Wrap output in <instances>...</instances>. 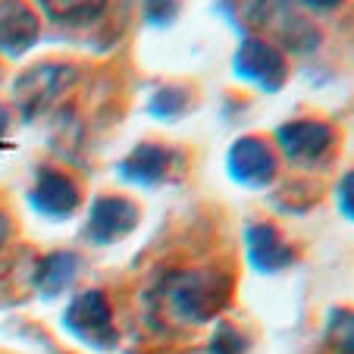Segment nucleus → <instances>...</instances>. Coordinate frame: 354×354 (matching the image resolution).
I'll return each mask as SVG.
<instances>
[{"label":"nucleus","mask_w":354,"mask_h":354,"mask_svg":"<svg viewBox=\"0 0 354 354\" xmlns=\"http://www.w3.org/2000/svg\"><path fill=\"white\" fill-rule=\"evenodd\" d=\"M339 198H342V210H345L348 216H354V173L348 176L345 182H342V192H339Z\"/></svg>","instance_id":"f3484780"},{"label":"nucleus","mask_w":354,"mask_h":354,"mask_svg":"<svg viewBox=\"0 0 354 354\" xmlns=\"http://www.w3.org/2000/svg\"><path fill=\"white\" fill-rule=\"evenodd\" d=\"M7 132V113H3V110H0V135Z\"/></svg>","instance_id":"aec40b11"},{"label":"nucleus","mask_w":354,"mask_h":354,"mask_svg":"<svg viewBox=\"0 0 354 354\" xmlns=\"http://www.w3.org/2000/svg\"><path fill=\"white\" fill-rule=\"evenodd\" d=\"M145 10L154 26H167V22H173L176 10H179V0H145Z\"/></svg>","instance_id":"dca6fc26"},{"label":"nucleus","mask_w":354,"mask_h":354,"mask_svg":"<svg viewBox=\"0 0 354 354\" xmlns=\"http://www.w3.org/2000/svg\"><path fill=\"white\" fill-rule=\"evenodd\" d=\"M248 257H251L254 270H261V273H276V270L292 263V248L279 239V232H276L273 226L257 223V226L248 229Z\"/></svg>","instance_id":"9d476101"},{"label":"nucleus","mask_w":354,"mask_h":354,"mask_svg":"<svg viewBox=\"0 0 354 354\" xmlns=\"http://www.w3.org/2000/svg\"><path fill=\"white\" fill-rule=\"evenodd\" d=\"M138 214L129 201L122 198H100L91 210V220H88V232L94 241H116L135 226Z\"/></svg>","instance_id":"6e6552de"},{"label":"nucleus","mask_w":354,"mask_h":354,"mask_svg":"<svg viewBox=\"0 0 354 354\" xmlns=\"http://www.w3.org/2000/svg\"><path fill=\"white\" fill-rule=\"evenodd\" d=\"M210 351H214V354H241V351H245V339H241L235 329L223 326L220 333L214 335V345H210Z\"/></svg>","instance_id":"2eb2a0df"},{"label":"nucleus","mask_w":354,"mask_h":354,"mask_svg":"<svg viewBox=\"0 0 354 354\" xmlns=\"http://www.w3.org/2000/svg\"><path fill=\"white\" fill-rule=\"evenodd\" d=\"M32 204L44 216H69L79 204V188L73 185V179H66L63 173L44 169L32 192Z\"/></svg>","instance_id":"1a4fd4ad"},{"label":"nucleus","mask_w":354,"mask_h":354,"mask_svg":"<svg viewBox=\"0 0 354 354\" xmlns=\"http://www.w3.org/2000/svg\"><path fill=\"white\" fill-rule=\"evenodd\" d=\"M304 3H310V7L323 10V7H335V3H339V0H304Z\"/></svg>","instance_id":"a211bd4d"},{"label":"nucleus","mask_w":354,"mask_h":354,"mask_svg":"<svg viewBox=\"0 0 354 354\" xmlns=\"http://www.w3.org/2000/svg\"><path fill=\"white\" fill-rule=\"evenodd\" d=\"M235 73L261 85L263 91H276L286 82V63L267 41H245V47L235 57Z\"/></svg>","instance_id":"20e7f679"},{"label":"nucleus","mask_w":354,"mask_h":354,"mask_svg":"<svg viewBox=\"0 0 354 354\" xmlns=\"http://www.w3.org/2000/svg\"><path fill=\"white\" fill-rule=\"evenodd\" d=\"M66 326L79 335L82 342L94 348H113L116 345V329L113 317H110V304L100 292H85L73 301V308L66 310Z\"/></svg>","instance_id":"f257e3e1"},{"label":"nucleus","mask_w":354,"mask_h":354,"mask_svg":"<svg viewBox=\"0 0 354 354\" xmlns=\"http://www.w3.org/2000/svg\"><path fill=\"white\" fill-rule=\"evenodd\" d=\"M38 41V19L22 0L0 3V50L10 57H22Z\"/></svg>","instance_id":"423d86ee"},{"label":"nucleus","mask_w":354,"mask_h":354,"mask_svg":"<svg viewBox=\"0 0 354 354\" xmlns=\"http://www.w3.org/2000/svg\"><path fill=\"white\" fill-rule=\"evenodd\" d=\"M7 232H10V223H7V216L0 214V245L7 241Z\"/></svg>","instance_id":"6ab92c4d"},{"label":"nucleus","mask_w":354,"mask_h":354,"mask_svg":"<svg viewBox=\"0 0 354 354\" xmlns=\"http://www.w3.org/2000/svg\"><path fill=\"white\" fill-rule=\"evenodd\" d=\"M75 69L73 66H63V63H41L35 66L28 75H22L19 82V91H16V100L19 107L28 113H38L41 107H47L54 97H60L75 79Z\"/></svg>","instance_id":"f03ea898"},{"label":"nucleus","mask_w":354,"mask_h":354,"mask_svg":"<svg viewBox=\"0 0 354 354\" xmlns=\"http://www.w3.org/2000/svg\"><path fill=\"white\" fill-rule=\"evenodd\" d=\"M75 270H79V261L73 254H50L38 270V286L44 295H57L73 282Z\"/></svg>","instance_id":"f8f14e48"},{"label":"nucleus","mask_w":354,"mask_h":354,"mask_svg":"<svg viewBox=\"0 0 354 354\" xmlns=\"http://www.w3.org/2000/svg\"><path fill=\"white\" fill-rule=\"evenodd\" d=\"M167 167H169V151H163L160 145H141L126 157L122 176L132 182H141V185H154V182H160L167 176Z\"/></svg>","instance_id":"9b49d317"},{"label":"nucleus","mask_w":354,"mask_h":354,"mask_svg":"<svg viewBox=\"0 0 354 354\" xmlns=\"http://www.w3.org/2000/svg\"><path fill=\"white\" fill-rule=\"evenodd\" d=\"M229 173L245 185H267L276 173V154L270 151L267 141L241 138L229 151Z\"/></svg>","instance_id":"39448f33"},{"label":"nucleus","mask_w":354,"mask_h":354,"mask_svg":"<svg viewBox=\"0 0 354 354\" xmlns=\"http://www.w3.org/2000/svg\"><path fill=\"white\" fill-rule=\"evenodd\" d=\"M276 138H279L282 151H286L292 160H314V157H320L329 147L333 132H329V126H323V122L308 120V122H288V126H282L279 132H276Z\"/></svg>","instance_id":"0eeeda50"},{"label":"nucleus","mask_w":354,"mask_h":354,"mask_svg":"<svg viewBox=\"0 0 354 354\" xmlns=\"http://www.w3.org/2000/svg\"><path fill=\"white\" fill-rule=\"evenodd\" d=\"M223 301V282L204 273H188L173 286V310L182 320H207Z\"/></svg>","instance_id":"7ed1b4c3"},{"label":"nucleus","mask_w":354,"mask_h":354,"mask_svg":"<svg viewBox=\"0 0 354 354\" xmlns=\"http://www.w3.org/2000/svg\"><path fill=\"white\" fill-rule=\"evenodd\" d=\"M47 13L69 26H82L100 16V10L107 7V0H44Z\"/></svg>","instance_id":"ddd939ff"},{"label":"nucleus","mask_w":354,"mask_h":354,"mask_svg":"<svg viewBox=\"0 0 354 354\" xmlns=\"http://www.w3.org/2000/svg\"><path fill=\"white\" fill-rule=\"evenodd\" d=\"M329 342L339 354H354V314H335L329 323Z\"/></svg>","instance_id":"4468645a"}]
</instances>
